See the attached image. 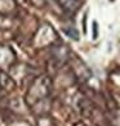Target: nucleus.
<instances>
[{"instance_id":"1","label":"nucleus","mask_w":120,"mask_h":126,"mask_svg":"<svg viewBox=\"0 0 120 126\" xmlns=\"http://www.w3.org/2000/svg\"><path fill=\"white\" fill-rule=\"evenodd\" d=\"M65 32L67 33V36H70V37H72V39H75V40H78V39H79L78 32H76L75 30H72V32H71V31H68V30H65Z\"/></svg>"},{"instance_id":"2","label":"nucleus","mask_w":120,"mask_h":126,"mask_svg":"<svg viewBox=\"0 0 120 126\" xmlns=\"http://www.w3.org/2000/svg\"><path fill=\"white\" fill-rule=\"evenodd\" d=\"M93 26H94V39L97 37V22H93Z\"/></svg>"}]
</instances>
